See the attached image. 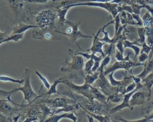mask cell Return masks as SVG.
<instances>
[{
  "label": "cell",
  "mask_w": 153,
  "mask_h": 122,
  "mask_svg": "<svg viewBox=\"0 0 153 122\" xmlns=\"http://www.w3.org/2000/svg\"><path fill=\"white\" fill-rule=\"evenodd\" d=\"M69 53L71 56V61H68L66 59L65 64L66 66H63L60 70L62 72H67L70 75V78H78L79 76L84 78L85 73L84 72V59L82 55L74 52L72 49H69Z\"/></svg>",
  "instance_id": "1"
},
{
  "label": "cell",
  "mask_w": 153,
  "mask_h": 122,
  "mask_svg": "<svg viewBox=\"0 0 153 122\" xmlns=\"http://www.w3.org/2000/svg\"><path fill=\"white\" fill-rule=\"evenodd\" d=\"M30 73L31 71L29 69H25L22 76V78L24 80L23 85L19 88H14L16 92L17 91L22 92L24 97L23 101H26L28 103L27 106H29L32 103L35 101L36 99L40 97L39 96H37L31 87Z\"/></svg>",
  "instance_id": "2"
},
{
  "label": "cell",
  "mask_w": 153,
  "mask_h": 122,
  "mask_svg": "<svg viewBox=\"0 0 153 122\" xmlns=\"http://www.w3.org/2000/svg\"><path fill=\"white\" fill-rule=\"evenodd\" d=\"M57 15L53 11L47 9L39 12L35 16V22L39 28L55 29V20Z\"/></svg>",
  "instance_id": "3"
},
{
  "label": "cell",
  "mask_w": 153,
  "mask_h": 122,
  "mask_svg": "<svg viewBox=\"0 0 153 122\" xmlns=\"http://www.w3.org/2000/svg\"><path fill=\"white\" fill-rule=\"evenodd\" d=\"M130 54L131 53H128L126 56H125L122 61H117L111 65L108 66L103 72L104 75L106 76L112 72H115L117 70L121 69L130 72L133 67L143 66L144 64L139 63L137 60H131L129 57Z\"/></svg>",
  "instance_id": "4"
},
{
  "label": "cell",
  "mask_w": 153,
  "mask_h": 122,
  "mask_svg": "<svg viewBox=\"0 0 153 122\" xmlns=\"http://www.w3.org/2000/svg\"><path fill=\"white\" fill-rule=\"evenodd\" d=\"M81 23V21L78 22H73L66 20L65 24H67L70 26V28L66 29V32H62L56 29V31L60 34H63L67 36L69 40L72 43H75L76 40L79 38H93V35H88L83 34L79 29V26Z\"/></svg>",
  "instance_id": "5"
},
{
  "label": "cell",
  "mask_w": 153,
  "mask_h": 122,
  "mask_svg": "<svg viewBox=\"0 0 153 122\" xmlns=\"http://www.w3.org/2000/svg\"><path fill=\"white\" fill-rule=\"evenodd\" d=\"M76 6H88L93 7H99L106 10L109 14H111L112 17L114 19L115 16L119 13L118 11V4L114 2H78L73 4L68 5L70 8Z\"/></svg>",
  "instance_id": "6"
},
{
  "label": "cell",
  "mask_w": 153,
  "mask_h": 122,
  "mask_svg": "<svg viewBox=\"0 0 153 122\" xmlns=\"http://www.w3.org/2000/svg\"><path fill=\"white\" fill-rule=\"evenodd\" d=\"M63 84L66 85L71 90L73 91L81 94L87 98L88 100L92 101L94 99L93 97V95L91 94V89H90V85L84 82V84L81 85H76L74 84L72 81L68 79H63Z\"/></svg>",
  "instance_id": "7"
},
{
  "label": "cell",
  "mask_w": 153,
  "mask_h": 122,
  "mask_svg": "<svg viewBox=\"0 0 153 122\" xmlns=\"http://www.w3.org/2000/svg\"><path fill=\"white\" fill-rule=\"evenodd\" d=\"M141 18L145 30L146 43L149 46H153V16L147 11Z\"/></svg>",
  "instance_id": "8"
},
{
  "label": "cell",
  "mask_w": 153,
  "mask_h": 122,
  "mask_svg": "<svg viewBox=\"0 0 153 122\" xmlns=\"http://www.w3.org/2000/svg\"><path fill=\"white\" fill-rule=\"evenodd\" d=\"M56 31V29L40 28L39 31L33 30L32 36L35 39L47 40H60L62 37Z\"/></svg>",
  "instance_id": "9"
},
{
  "label": "cell",
  "mask_w": 153,
  "mask_h": 122,
  "mask_svg": "<svg viewBox=\"0 0 153 122\" xmlns=\"http://www.w3.org/2000/svg\"><path fill=\"white\" fill-rule=\"evenodd\" d=\"M96 87L107 96L112 93H117V87L112 85L106 75L103 73H100L98 79L96 80Z\"/></svg>",
  "instance_id": "10"
},
{
  "label": "cell",
  "mask_w": 153,
  "mask_h": 122,
  "mask_svg": "<svg viewBox=\"0 0 153 122\" xmlns=\"http://www.w3.org/2000/svg\"><path fill=\"white\" fill-rule=\"evenodd\" d=\"M143 88H144V85H143V84L141 82L136 84V87L135 89L133 91H131V92H129V93L124 94V96H123V100L121 101V103L120 105H117V106L109 110V113L110 114H114V113H115V112H117L118 111H121L123 109L126 108H129V109H131V107L130 106L129 102H130V100L131 95L134 92H136V91L141 90V89H142Z\"/></svg>",
  "instance_id": "11"
},
{
  "label": "cell",
  "mask_w": 153,
  "mask_h": 122,
  "mask_svg": "<svg viewBox=\"0 0 153 122\" xmlns=\"http://www.w3.org/2000/svg\"><path fill=\"white\" fill-rule=\"evenodd\" d=\"M77 101L69 98L63 97H56L53 99H47L41 100L51 108H59L67 105L68 104L75 103Z\"/></svg>",
  "instance_id": "12"
},
{
  "label": "cell",
  "mask_w": 153,
  "mask_h": 122,
  "mask_svg": "<svg viewBox=\"0 0 153 122\" xmlns=\"http://www.w3.org/2000/svg\"><path fill=\"white\" fill-rule=\"evenodd\" d=\"M102 27L99 29V31H97L96 34H93V40L92 45L89 49H87L85 51L86 52L90 51L92 53H94V54H96V53H99L102 56H103V57H105V55L103 50V46L105 44V43L100 41L98 37L99 35L102 32Z\"/></svg>",
  "instance_id": "13"
},
{
  "label": "cell",
  "mask_w": 153,
  "mask_h": 122,
  "mask_svg": "<svg viewBox=\"0 0 153 122\" xmlns=\"http://www.w3.org/2000/svg\"><path fill=\"white\" fill-rule=\"evenodd\" d=\"M146 100V97L145 92L140 91V90L136 91L131 95L129 102L131 110H132L133 107L135 106H139L144 104Z\"/></svg>",
  "instance_id": "14"
},
{
  "label": "cell",
  "mask_w": 153,
  "mask_h": 122,
  "mask_svg": "<svg viewBox=\"0 0 153 122\" xmlns=\"http://www.w3.org/2000/svg\"><path fill=\"white\" fill-rule=\"evenodd\" d=\"M63 118L69 119L74 122L77 121V117L74 114L73 112H66L62 114H53L49 116L47 119L44 120L46 122H58Z\"/></svg>",
  "instance_id": "15"
},
{
  "label": "cell",
  "mask_w": 153,
  "mask_h": 122,
  "mask_svg": "<svg viewBox=\"0 0 153 122\" xmlns=\"http://www.w3.org/2000/svg\"><path fill=\"white\" fill-rule=\"evenodd\" d=\"M79 104L81 106L84 108L85 109H87V111H88L97 114H100V112H102V109H103V103H101L100 102H99L96 99H94L92 101L88 100L84 105H82L79 103Z\"/></svg>",
  "instance_id": "16"
},
{
  "label": "cell",
  "mask_w": 153,
  "mask_h": 122,
  "mask_svg": "<svg viewBox=\"0 0 153 122\" xmlns=\"http://www.w3.org/2000/svg\"><path fill=\"white\" fill-rule=\"evenodd\" d=\"M41 113L39 106L37 105L36 106H31L26 112L25 119L23 121H38V115Z\"/></svg>",
  "instance_id": "17"
},
{
  "label": "cell",
  "mask_w": 153,
  "mask_h": 122,
  "mask_svg": "<svg viewBox=\"0 0 153 122\" xmlns=\"http://www.w3.org/2000/svg\"><path fill=\"white\" fill-rule=\"evenodd\" d=\"M10 102H11L7 99H0V112L2 114H11L19 110V109L13 107Z\"/></svg>",
  "instance_id": "18"
},
{
  "label": "cell",
  "mask_w": 153,
  "mask_h": 122,
  "mask_svg": "<svg viewBox=\"0 0 153 122\" xmlns=\"http://www.w3.org/2000/svg\"><path fill=\"white\" fill-rule=\"evenodd\" d=\"M90 89H91V91L93 97L94 99H96L105 105H107L108 103L107 102L108 96L106 95H105L104 93H103L100 90H99L98 88H97L96 87H93V86H92V85H91Z\"/></svg>",
  "instance_id": "19"
},
{
  "label": "cell",
  "mask_w": 153,
  "mask_h": 122,
  "mask_svg": "<svg viewBox=\"0 0 153 122\" xmlns=\"http://www.w3.org/2000/svg\"><path fill=\"white\" fill-rule=\"evenodd\" d=\"M123 45H124V48L126 49L127 47L132 49L134 52V57L133 59H136L137 56L139 55L141 51V48L139 47L140 46L137 41L136 40L134 41H131L130 40H125L123 41Z\"/></svg>",
  "instance_id": "20"
},
{
  "label": "cell",
  "mask_w": 153,
  "mask_h": 122,
  "mask_svg": "<svg viewBox=\"0 0 153 122\" xmlns=\"http://www.w3.org/2000/svg\"><path fill=\"white\" fill-rule=\"evenodd\" d=\"M30 28H39V27L37 25L26 24L24 23H19L18 25H17L13 27V30H12L13 31L11 34L24 33L26 31H27Z\"/></svg>",
  "instance_id": "21"
},
{
  "label": "cell",
  "mask_w": 153,
  "mask_h": 122,
  "mask_svg": "<svg viewBox=\"0 0 153 122\" xmlns=\"http://www.w3.org/2000/svg\"><path fill=\"white\" fill-rule=\"evenodd\" d=\"M141 82L143 84L144 88L148 93V99L149 100L151 95L152 87L153 86V71L142 79Z\"/></svg>",
  "instance_id": "22"
},
{
  "label": "cell",
  "mask_w": 153,
  "mask_h": 122,
  "mask_svg": "<svg viewBox=\"0 0 153 122\" xmlns=\"http://www.w3.org/2000/svg\"><path fill=\"white\" fill-rule=\"evenodd\" d=\"M69 9L70 8L67 6L62 8H56V15L58 17V23L61 26H63L64 24H65V22L67 20L66 16Z\"/></svg>",
  "instance_id": "23"
},
{
  "label": "cell",
  "mask_w": 153,
  "mask_h": 122,
  "mask_svg": "<svg viewBox=\"0 0 153 122\" xmlns=\"http://www.w3.org/2000/svg\"><path fill=\"white\" fill-rule=\"evenodd\" d=\"M80 108L79 102H76L75 103H72V104H68L64 107L59 108H55V110H53V114H57L61 112H72L74 111L77 110Z\"/></svg>",
  "instance_id": "24"
},
{
  "label": "cell",
  "mask_w": 153,
  "mask_h": 122,
  "mask_svg": "<svg viewBox=\"0 0 153 122\" xmlns=\"http://www.w3.org/2000/svg\"><path fill=\"white\" fill-rule=\"evenodd\" d=\"M60 83H63V78H60L56 79L54 81V82L51 85L50 88L48 89L46 93H43L42 94L40 95L39 97H41L42 96H51L52 94H61L57 90V86Z\"/></svg>",
  "instance_id": "25"
},
{
  "label": "cell",
  "mask_w": 153,
  "mask_h": 122,
  "mask_svg": "<svg viewBox=\"0 0 153 122\" xmlns=\"http://www.w3.org/2000/svg\"><path fill=\"white\" fill-rule=\"evenodd\" d=\"M16 90L15 88H13L12 90L10 91H6V90H1L0 89V99H7L9 101H10L13 104L16 105V106H19L20 107H24V106H27V105H25L23 103L22 104H18L15 103L14 102H13L11 99V96L12 95L13 93H15Z\"/></svg>",
  "instance_id": "26"
},
{
  "label": "cell",
  "mask_w": 153,
  "mask_h": 122,
  "mask_svg": "<svg viewBox=\"0 0 153 122\" xmlns=\"http://www.w3.org/2000/svg\"><path fill=\"white\" fill-rule=\"evenodd\" d=\"M80 108H82V109L88 115H91L92 117H93L94 119H96V120L99 121H101V122H108V121H111V120L109 117V115H102V114H94L93 112H91L88 111H87V109H85L84 108H83L82 106H81L79 105Z\"/></svg>",
  "instance_id": "27"
},
{
  "label": "cell",
  "mask_w": 153,
  "mask_h": 122,
  "mask_svg": "<svg viewBox=\"0 0 153 122\" xmlns=\"http://www.w3.org/2000/svg\"><path fill=\"white\" fill-rule=\"evenodd\" d=\"M38 105L40 108L41 114L42 115V120H41V121H44V120H45V118L47 116H50V115H53V110H51V108H50L45 103H44L43 102H41V103H39L38 104Z\"/></svg>",
  "instance_id": "28"
},
{
  "label": "cell",
  "mask_w": 153,
  "mask_h": 122,
  "mask_svg": "<svg viewBox=\"0 0 153 122\" xmlns=\"http://www.w3.org/2000/svg\"><path fill=\"white\" fill-rule=\"evenodd\" d=\"M100 75V72L96 71L90 74H85L84 76V82L88 84L89 85H92L96 80L98 79Z\"/></svg>",
  "instance_id": "29"
},
{
  "label": "cell",
  "mask_w": 153,
  "mask_h": 122,
  "mask_svg": "<svg viewBox=\"0 0 153 122\" xmlns=\"http://www.w3.org/2000/svg\"><path fill=\"white\" fill-rule=\"evenodd\" d=\"M124 94L121 93H112L108 96L107 98V102H112L115 103H118L123 100Z\"/></svg>",
  "instance_id": "30"
},
{
  "label": "cell",
  "mask_w": 153,
  "mask_h": 122,
  "mask_svg": "<svg viewBox=\"0 0 153 122\" xmlns=\"http://www.w3.org/2000/svg\"><path fill=\"white\" fill-rule=\"evenodd\" d=\"M24 37V33L22 34H10L8 35L5 40H4L2 41V44L5 42H9V41H14V42H18L19 40L22 39Z\"/></svg>",
  "instance_id": "31"
},
{
  "label": "cell",
  "mask_w": 153,
  "mask_h": 122,
  "mask_svg": "<svg viewBox=\"0 0 153 122\" xmlns=\"http://www.w3.org/2000/svg\"><path fill=\"white\" fill-rule=\"evenodd\" d=\"M137 33H138V38L136 40L139 44H141L146 41V35H145V30L143 26H137Z\"/></svg>",
  "instance_id": "32"
},
{
  "label": "cell",
  "mask_w": 153,
  "mask_h": 122,
  "mask_svg": "<svg viewBox=\"0 0 153 122\" xmlns=\"http://www.w3.org/2000/svg\"><path fill=\"white\" fill-rule=\"evenodd\" d=\"M111 58V56L105 55V56L103 57L102 60L101 61L100 66H99V69H97V71H98L100 73H103V72L105 70V69L108 66L109 63H110Z\"/></svg>",
  "instance_id": "33"
},
{
  "label": "cell",
  "mask_w": 153,
  "mask_h": 122,
  "mask_svg": "<svg viewBox=\"0 0 153 122\" xmlns=\"http://www.w3.org/2000/svg\"><path fill=\"white\" fill-rule=\"evenodd\" d=\"M0 81L2 82H11L13 83H16L18 84L19 85L23 84L24 82V80L23 78L22 79H15L11 77L8 76H4V75H1L0 76Z\"/></svg>",
  "instance_id": "34"
},
{
  "label": "cell",
  "mask_w": 153,
  "mask_h": 122,
  "mask_svg": "<svg viewBox=\"0 0 153 122\" xmlns=\"http://www.w3.org/2000/svg\"><path fill=\"white\" fill-rule=\"evenodd\" d=\"M94 63V61L91 58L87 60V61L84 64V72L85 74H90V73H93L92 72L91 70L93 67Z\"/></svg>",
  "instance_id": "35"
},
{
  "label": "cell",
  "mask_w": 153,
  "mask_h": 122,
  "mask_svg": "<svg viewBox=\"0 0 153 122\" xmlns=\"http://www.w3.org/2000/svg\"><path fill=\"white\" fill-rule=\"evenodd\" d=\"M10 1L11 3V5L13 7V9L14 11H17L23 6V1H24L23 0H10Z\"/></svg>",
  "instance_id": "36"
},
{
  "label": "cell",
  "mask_w": 153,
  "mask_h": 122,
  "mask_svg": "<svg viewBox=\"0 0 153 122\" xmlns=\"http://www.w3.org/2000/svg\"><path fill=\"white\" fill-rule=\"evenodd\" d=\"M35 73L36 75H37V76L39 78V79L42 81L43 85H44L47 90L49 89L51 84H50V82L48 81V80L47 79V78H45L43 75H42V74H41V73H40L38 71H37V70H36Z\"/></svg>",
  "instance_id": "37"
},
{
  "label": "cell",
  "mask_w": 153,
  "mask_h": 122,
  "mask_svg": "<svg viewBox=\"0 0 153 122\" xmlns=\"http://www.w3.org/2000/svg\"><path fill=\"white\" fill-rule=\"evenodd\" d=\"M114 72H112L109 74H108V77H109L108 79L112 85H113L114 87H117L118 85H120L123 82V79L121 81H118V80L115 79L114 78Z\"/></svg>",
  "instance_id": "38"
},
{
  "label": "cell",
  "mask_w": 153,
  "mask_h": 122,
  "mask_svg": "<svg viewBox=\"0 0 153 122\" xmlns=\"http://www.w3.org/2000/svg\"><path fill=\"white\" fill-rule=\"evenodd\" d=\"M131 8H132V11H133V13L136 14H138L140 15V9L143 7V4H136V3H131L130 4Z\"/></svg>",
  "instance_id": "39"
},
{
  "label": "cell",
  "mask_w": 153,
  "mask_h": 122,
  "mask_svg": "<svg viewBox=\"0 0 153 122\" xmlns=\"http://www.w3.org/2000/svg\"><path fill=\"white\" fill-rule=\"evenodd\" d=\"M149 57V54H147L145 52H140V53H139V55L137 56V61L139 62V63H143L144 64L146 61L148 59Z\"/></svg>",
  "instance_id": "40"
},
{
  "label": "cell",
  "mask_w": 153,
  "mask_h": 122,
  "mask_svg": "<svg viewBox=\"0 0 153 122\" xmlns=\"http://www.w3.org/2000/svg\"><path fill=\"white\" fill-rule=\"evenodd\" d=\"M120 17V22L121 25H127V12L125 11H123L121 13H119Z\"/></svg>",
  "instance_id": "41"
},
{
  "label": "cell",
  "mask_w": 153,
  "mask_h": 122,
  "mask_svg": "<svg viewBox=\"0 0 153 122\" xmlns=\"http://www.w3.org/2000/svg\"><path fill=\"white\" fill-rule=\"evenodd\" d=\"M142 48H141V51L140 52H145L147 54H149V52L151 51V50L153 49V46H149L146 41H145L144 43H143L141 44Z\"/></svg>",
  "instance_id": "42"
},
{
  "label": "cell",
  "mask_w": 153,
  "mask_h": 122,
  "mask_svg": "<svg viewBox=\"0 0 153 122\" xmlns=\"http://www.w3.org/2000/svg\"><path fill=\"white\" fill-rule=\"evenodd\" d=\"M114 25H115V34H116L118 32L120 27L121 26H120L121 22H120V17L119 13L115 16V17L114 19Z\"/></svg>",
  "instance_id": "43"
},
{
  "label": "cell",
  "mask_w": 153,
  "mask_h": 122,
  "mask_svg": "<svg viewBox=\"0 0 153 122\" xmlns=\"http://www.w3.org/2000/svg\"><path fill=\"white\" fill-rule=\"evenodd\" d=\"M132 16L136 23V25L138 26H143V22L141 17H139V15L132 13Z\"/></svg>",
  "instance_id": "44"
},
{
  "label": "cell",
  "mask_w": 153,
  "mask_h": 122,
  "mask_svg": "<svg viewBox=\"0 0 153 122\" xmlns=\"http://www.w3.org/2000/svg\"><path fill=\"white\" fill-rule=\"evenodd\" d=\"M114 56L115 58L116 59L117 61H122L124 59V56H123V53H121V52H120L117 49H116L115 47V53H114Z\"/></svg>",
  "instance_id": "45"
},
{
  "label": "cell",
  "mask_w": 153,
  "mask_h": 122,
  "mask_svg": "<svg viewBox=\"0 0 153 122\" xmlns=\"http://www.w3.org/2000/svg\"><path fill=\"white\" fill-rule=\"evenodd\" d=\"M136 87V82L133 81L132 82H131L130 84H129L128 85H127V87L126 88V93H127L133 91L135 89Z\"/></svg>",
  "instance_id": "46"
},
{
  "label": "cell",
  "mask_w": 153,
  "mask_h": 122,
  "mask_svg": "<svg viewBox=\"0 0 153 122\" xmlns=\"http://www.w3.org/2000/svg\"><path fill=\"white\" fill-rule=\"evenodd\" d=\"M115 47L121 53H124V45H123V41L122 40H119L118 41L116 44H115Z\"/></svg>",
  "instance_id": "47"
},
{
  "label": "cell",
  "mask_w": 153,
  "mask_h": 122,
  "mask_svg": "<svg viewBox=\"0 0 153 122\" xmlns=\"http://www.w3.org/2000/svg\"><path fill=\"white\" fill-rule=\"evenodd\" d=\"M24 1H26L30 3H38V4H42V3H45L48 2L49 0H23ZM55 1V0H53Z\"/></svg>",
  "instance_id": "48"
},
{
  "label": "cell",
  "mask_w": 153,
  "mask_h": 122,
  "mask_svg": "<svg viewBox=\"0 0 153 122\" xmlns=\"http://www.w3.org/2000/svg\"><path fill=\"white\" fill-rule=\"evenodd\" d=\"M87 117L89 121H94V118L92 117L91 115H90L87 114Z\"/></svg>",
  "instance_id": "49"
},
{
  "label": "cell",
  "mask_w": 153,
  "mask_h": 122,
  "mask_svg": "<svg viewBox=\"0 0 153 122\" xmlns=\"http://www.w3.org/2000/svg\"><path fill=\"white\" fill-rule=\"evenodd\" d=\"M4 118V117H3V115H2V114L0 112V118H2H2Z\"/></svg>",
  "instance_id": "50"
}]
</instances>
